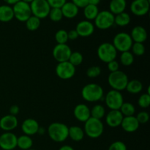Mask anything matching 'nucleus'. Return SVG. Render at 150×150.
<instances>
[{"mask_svg": "<svg viewBox=\"0 0 150 150\" xmlns=\"http://www.w3.org/2000/svg\"><path fill=\"white\" fill-rule=\"evenodd\" d=\"M103 89L97 83H88L81 90V96L84 100L89 103L104 100Z\"/></svg>", "mask_w": 150, "mask_h": 150, "instance_id": "obj_1", "label": "nucleus"}, {"mask_svg": "<svg viewBox=\"0 0 150 150\" xmlns=\"http://www.w3.org/2000/svg\"><path fill=\"white\" fill-rule=\"evenodd\" d=\"M69 127L62 122H53L48 126V134L51 140L61 143L68 138Z\"/></svg>", "mask_w": 150, "mask_h": 150, "instance_id": "obj_2", "label": "nucleus"}, {"mask_svg": "<svg viewBox=\"0 0 150 150\" xmlns=\"http://www.w3.org/2000/svg\"><path fill=\"white\" fill-rule=\"evenodd\" d=\"M84 133L91 139L100 137L104 131V125L100 120L90 117L84 124Z\"/></svg>", "mask_w": 150, "mask_h": 150, "instance_id": "obj_3", "label": "nucleus"}, {"mask_svg": "<svg viewBox=\"0 0 150 150\" xmlns=\"http://www.w3.org/2000/svg\"><path fill=\"white\" fill-rule=\"evenodd\" d=\"M128 81L129 80L127 74L121 70H117L114 73H111L108 78V82L110 86L112 88V89L119 92L125 89Z\"/></svg>", "mask_w": 150, "mask_h": 150, "instance_id": "obj_4", "label": "nucleus"}, {"mask_svg": "<svg viewBox=\"0 0 150 150\" xmlns=\"http://www.w3.org/2000/svg\"><path fill=\"white\" fill-rule=\"evenodd\" d=\"M117 49L110 42H103L98 46V57L100 59L105 63H108L109 62L115 60L117 56Z\"/></svg>", "mask_w": 150, "mask_h": 150, "instance_id": "obj_5", "label": "nucleus"}, {"mask_svg": "<svg viewBox=\"0 0 150 150\" xmlns=\"http://www.w3.org/2000/svg\"><path fill=\"white\" fill-rule=\"evenodd\" d=\"M133 43V41L130 34L126 32H120L114 36L112 44L117 51L122 53L130 51Z\"/></svg>", "mask_w": 150, "mask_h": 150, "instance_id": "obj_6", "label": "nucleus"}, {"mask_svg": "<svg viewBox=\"0 0 150 150\" xmlns=\"http://www.w3.org/2000/svg\"><path fill=\"white\" fill-rule=\"evenodd\" d=\"M95 26L100 30H105L114 25V15L109 10H103L95 18Z\"/></svg>", "mask_w": 150, "mask_h": 150, "instance_id": "obj_7", "label": "nucleus"}, {"mask_svg": "<svg viewBox=\"0 0 150 150\" xmlns=\"http://www.w3.org/2000/svg\"><path fill=\"white\" fill-rule=\"evenodd\" d=\"M29 4L32 16L39 19L45 18L48 16L51 7L46 0H34Z\"/></svg>", "mask_w": 150, "mask_h": 150, "instance_id": "obj_8", "label": "nucleus"}, {"mask_svg": "<svg viewBox=\"0 0 150 150\" xmlns=\"http://www.w3.org/2000/svg\"><path fill=\"white\" fill-rule=\"evenodd\" d=\"M105 105L111 110H120L124 103V98L120 92L111 89L104 98Z\"/></svg>", "mask_w": 150, "mask_h": 150, "instance_id": "obj_9", "label": "nucleus"}, {"mask_svg": "<svg viewBox=\"0 0 150 150\" xmlns=\"http://www.w3.org/2000/svg\"><path fill=\"white\" fill-rule=\"evenodd\" d=\"M14 18L21 22H26L30 16H32L30 4L23 1H19L13 6Z\"/></svg>", "mask_w": 150, "mask_h": 150, "instance_id": "obj_10", "label": "nucleus"}, {"mask_svg": "<svg viewBox=\"0 0 150 150\" xmlns=\"http://www.w3.org/2000/svg\"><path fill=\"white\" fill-rule=\"evenodd\" d=\"M56 73L59 79L63 80L70 79L75 76L76 67L70 64L68 61L59 62L56 67Z\"/></svg>", "mask_w": 150, "mask_h": 150, "instance_id": "obj_11", "label": "nucleus"}, {"mask_svg": "<svg viewBox=\"0 0 150 150\" xmlns=\"http://www.w3.org/2000/svg\"><path fill=\"white\" fill-rule=\"evenodd\" d=\"M71 53V48L67 44H57L54 46L52 54L54 59L59 63L68 61Z\"/></svg>", "mask_w": 150, "mask_h": 150, "instance_id": "obj_12", "label": "nucleus"}, {"mask_svg": "<svg viewBox=\"0 0 150 150\" xmlns=\"http://www.w3.org/2000/svg\"><path fill=\"white\" fill-rule=\"evenodd\" d=\"M149 0H133L130 6V10L136 16H144L149 13Z\"/></svg>", "mask_w": 150, "mask_h": 150, "instance_id": "obj_13", "label": "nucleus"}, {"mask_svg": "<svg viewBox=\"0 0 150 150\" xmlns=\"http://www.w3.org/2000/svg\"><path fill=\"white\" fill-rule=\"evenodd\" d=\"M18 137L11 132H5L0 136V148L3 150H13L17 147Z\"/></svg>", "mask_w": 150, "mask_h": 150, "instance_id": "obj_14", "label": "nucleus"}, {"mask_svg": "<svg viewBox=\"0 0 150 150\" xmlns=\"http://www.w3.org/2000/svg\"><path fill=\"white\" fill-rule=\"evenodd\" d=\"M76 31L77 32L79 36L82 38H87L91 36L95 32V25L90 21H81L76 25Z\"/></svg>", "mask_w": 150, "mask_h": 150, "instance_id": "obj_15", "label": "nucleus"}, {"mask_svg": "<svg viewBox=\"0 0 150 150\" xmlns=\"http://www.w3.org/2000/svg\"><path fill=\"white\" fill-rule=\"evenodd\" d=\"M18 125V121L16 116L7 114L0 119V128L6 132H10L16 129Z\"/></svg>", "mask_w": 150, "mask_h": 150, "instance_id": "obj_16", "label": "nucleus"}, {"mask_svg": "<svg viewBox=\"0 0 150 150\" xmlns=\"http://www.w3.org/2000/svg\"><path fill=\"white\" fill-rule=\"evenodd\" d=\"M74 117L77 120L81 122H85L91 117L90 109L86 104H78L73 111Z\"/></svg>", "mask_w": 150, "mask_h": 150, "instance_id": "obj_17", "label": "nucleus"}, {"mask_svg": "<svg viewBox=\"0 0 150 150\" xmlns=\"http://www.w3.org/2000/svg\"><path fill=\"white\" fill-rule=\"evenodd\" d=\"M39 127L40 125L38 121L32 118L25 120L21 125V130L23 133H24V135L29 136H33L38 133Z\"/></svg>", "mask_w": 150, "mask_h": 150, "instance_id": "obj_18", "label": "nucleus"}, {"mask_svg": "<svg viewBox=\"0 0 150 150\" xmlns=\"http://www.w3.org/2000/svg\"><path fill=\"white\" fill-rule=\"evenodd\" d=\"M123 117L120 110H111L105 117V122L109 127H117L121 125Z\"/></svg>", "mask_w": 150, "mask_h": 150, "instance_id": "obj_19", "label": "nucleus"}, {"mask_svg": "<svg viewBox=\"0 0 150 150\" xmlns=\"http://www.w3.org/2000/svg\"><path fill=\"white\" fill-rule=\"evenodd\" d=\"M140 124L138 122L137 119L134 116L131 117H124L121 126L123 130L127 133H133L139 129Z\"/></svg>", "mask_w": 150, "mask_h": 150, "instance_id": "obj_20", "label": "nucleus"}, {"mask_svg": "<svg viewBox=\"0 0 150 150\" xmlns=\"http://www.w3.org/2000/svg\"><path fill=\"white\" fill-rule=\"evenodd\" d=\"M130 37L134 42L144 43L147 39V32L146 29L142 26H136L132 29Z\"/></svg>", "mask_w": 150, "mask_h": 150, "instance_id": "obj_21", "label": "nucleus"}, {"mask_svg": "<svg viewBox=\"0 0 150 150\" xmlns=\"http://www.w3.org/2000/svg\"><path fill=\"white\" fill-rule=\"evenodd\" d=\"M63 17L66 18H74L79 14V8L72 1H67L61 8Z\"/></svg>", "mask_w": 150, "mask_h": 150, "instance_id": "obj_22", "label": "nucleus"}, {"mask_svg": "<svg viewBox=\"0 0 150 150\" xmlns=\"http://www.w3.org/2000/svg\"><path fill=\"white\" fill-rule=\"evenodd\" d=\"M127 7L126 0H111L109 3V11L114 16L123 13Z\"/></svg>", "mask_w": 150, "mask_h": 150, "instance_id": "obj_23", "label": "nucleus"}, {"mask_svg": "<svg viewBox=\"0 0 150 150\" xmlns=\"http://www.w3.org/2000/svg\"><path fill=\"white\" fill-rule=\"evenodd\" d=\"M14 18L13 7L7 4L0 6V21L7 23Z\"/></svg>", "mask_w": 150, "mask_h": 150, "instance_id": "obj_24", "label": "nucleus"}, {"mask_svg": "<svg viewBox=\"0 0 150 150\" xmlns=\"http://www.w3.org/2000/svg\"><path fill=\"white\" fill-rule=\"evenodd\" d=\"M84 131L79 126H71L69 127L68 137L74 142H81L84 137Z\"/></svg>", "mask_w": 150, "mask_h": 150, "instance_id": "obj_25", "label": "nucleus"}, {"mask_svg": "<svg viewBox=\"0 0 150 150\" xmlns=\"http://www.w3.org/2000/svg\"><path fill=\"white\" fill-rule=\"evenodd\" d=\"M125 89L129 93L136 95V94L140 93L142 91V89H143V84H142V83L140 81L133 79V80L129 81L127 86H126Z\"/></svg>", "mask_w": 150, "mask_h": 150, "instance_id": "obj_26", "label": "nucleus"}, {"mask_svg": "<svg viewBox=\"0 0 150 150\" xmlns=\"http://www.w3.org/2000/svg\"><path fill=\"white\" fill-rule=\"evenodd\" d=\"M99 12L98 6L89 4L83 8V16L86 20L91 21L95 20Z\"/></svg>", "mask_w": 150, "mask_h": 150, "instance_id": "obj_27", "label": "nucleus"}, {"mask_svg": "<svg viewBox=\"0 0 150 150\" xmlns=\"http://www.w3.org/2000/svg\"><path fill=\"white\" fill-rule=\"evenodd\" d=\"M33 145V141L32 138L26 135H22L17 139V146L21 149L28 150L31 149Z\"/></svg>", "mask_w": 150, "mask_h": 150, "instance_id": "obj_28", "label": "nucleus"}, {"mask_svg": "<svg viewBox=\"0 0 150 150\" xmlns=\"http://www.w3.org/2000/svg\"><path fill=\"white\" fill-rule=\"evenodd\" d=\"M131 18L127 13H123L114 16V24L119 26H125L130 23Z\"/></svg>", "mask_w": 150, "mask_h": 150, "instance_id": "obj_29", "label": "nucleus"}, {"mask_svg": "<svg viewBox=\"0 0 150 150\" xmlns=\"http://www.w3.org/2000/svg\"><path fill=\"white\" fill-rule=\"evenodd\" d=\"M90 114L91 117H93V118L101 120V119L103 118V117L105 116V108L102 105H100V104L95 105L90 110Z\"/></svg>", "mask_w": 150, "mask_h": 150, "instance_id": "obj_30", "label": "nucleus"}, {"mask_svg": "<svg viewBox=\"0 0 150 150\" xmlns=\"http://www.w3.org/2000/svg\"><path fill=\"white\" fill-rule=\"evenodd\" d=\"M25 23H26V26L28 30L33 32V31H36L39 29L40 26V19L32 16L27 19Z\"/></svg>", "mask_w": 150, "mask_h": 150, "instance_id": "obj_31", "label": "nucleus"}, {"mask_svg": "<svg viewBox=\"0 0 150 150\" xmlns=\"http://www.w3.org/2000/svg\"><path fill=\"white\" fill-rule=\"evenodd\" d=\"M120 111L123 115V117H131V116L134 115L135 112H136V108L130 103L124 102L122 105Z\"/></svg>", "mask_w": 150, "mask_h": 150, "instance_id": "obj_32", "label": "nucleus"}, {"mask_svg": "<svg viewBox=\"0 0 150 150\" xmlns=\"http://www.w3.org/2000/svg\"><path fill=\"white\" fill-rule=\"evenodd\" d=\"M120 62L126 67L132 65L134 62V55L130 51L122 52L120 55Z\"/></svg>", "mask_w": 150, "mask_h": 150, "instance_id": "obj_33", "label": "nucleus"}, {"mask_svg": "<svg viewBox=\"0 0 150 150\" xmlns=\"http://www.w3.org/2000/svg\"><path fill=\"white\" fill-rule=\"evenodd\" d=\"M83 55L80 52H79V51H74V52H73L72 51L68 62L70 64H73L74 67H76V66L80 65L83 62Z\"/></svg>", "mask_w": 150, "mask_h": 150, "instance_id": "obj_34", "label": "nucleus"}, {"mask_svg": "<svg viewBox=\"0 0 150 150\" xmlns=\"http://www.w3.org/2000/svg\"><path fill=\"white\" fill-rule=\"evenodd\" d=\"M48 17H49L50 19L54 22L60 21L63 18L61 8H51Z\"/></svg>", "mask_w": 150, "mask_h": 150, "instance_id": "obj_35", "label": "nucleus"}, {"mask_svg": "<svg viewBox=\"0 0 150 150\" xmlns=\"http://www.w3.org/2000/svg\"><path fill=\"white\" fill-rule=\"evenodd\" d=\"M55 40L58 44H66L68 41L67 32L64 29H59L55 34Z\"/></svg>", "mask_w": 150, "mask_h": 150, "instance_id": "obj_36", "label": "nucleus"}, {"mask_svg": "<svg viewBox=\"0 0 150 150\" xmlns=\"http://www.w3.org/2000/svg\"><path fill=\"white\" fill-rule=\"evenodd\" d=\"M132 54L133 55L138 56V57H141V56L144 55L145 53V47L143 43L141 42H133V45L131 47Z\"/></svg>", "mask_w": 150, "mask_h": 150, "instance_id": "obj_37", "label": "nucleus"}, {"mask_svg": "<svg viewBox=\"0 0 150 150\" xmlns=\"http://www.w3.org/2000/svg\"><path fill=\"white\" fill-rule=\"evenodd\" d=\"M138 104L142 108H146L150 105V95L148 93L142 94L138 100Z\"/></svg>", "mask_w": 150, "mask_h": 150, "instance_id": "obj_38", "label": "nucleus"}, {"mask_svg": "<svg viewBox=\"0 0 150 150\" xmlns=\"http://www.w3.org/2000/svg\"><path fill=\"white\" fill-rule=\"evenodd\" d=\"M101 74V68L99 66H92L86 70V76L91 79L97 78Z\"/></svg>", "mask_w": 150, "mask_h": 150, "instance_id": "obj_39", "label": "nucleus"}, {"mask_svg": "<svg viewBox=\"0 0 150 150\" xmlns=\"http://www.w3.org/2000/svg\"><path fill=\"white\" fill-rule=\"evenodd\" d=\"M136 117L139 124H146L149 120V114L146 111H141Z\"/></svg>", "mask_w": 150, "mask_h": 150, "instance_id": "obj_40", "label": "nucleus"}, {"mask_svg": "<svg viewBox=\"0 0 150 150\" xmlns=\"http://www.w3.org/2000/svg\"><path fill=\"white\" fill-rule=\"evenodd\" d=\"M108 150H127V146L124 142L117 141L110 145Z\"/></svg>", "mask_w": 150, "mask_h": 150, "instance_id": "obj_41", "label": "nucleus"}, {"mask_svg": "<svg viewBox=\"0 0 150 150\" xmlns=\"http://www.w3.org/2000/svg\"><path fill=\"white\" fill-rule=\"evenodd\" d=\"M51 8H62L67 0H46Z\"/></svg>", "mask_w": 150, "mask_h": 150, "instance_id": "obj_42", "label": "nucleus"}, {"mask_svg": "<svg viewBox=\"0 0 150 150\" xmlns=\"http://www.w3.org/2000/svg\"><path fill=\"white\" fill-rule=\"evenodd\" d=\"M107 67H108V70L111 73H114V72L117 71V70H119L120 69V64L116 60H113V61H111L108 63H107Z\"/></svg>", "mask_w": 150, "mask_h": 150, "instance_id": "obj_43", "label": "nucleus"}, {"mask_svg": "<svg viewBox=\"0 0 150 150\" xmlns=\"http://www.w3.org/2000/svg\"><path fill=\"white\" fill-rule=\"evenodd\" d=\"M71 1L79 8H84L87 4H89L88 0H71Z\"/></svg>", "mask_w": 150, "mask_h": 150, "instance_id": "obj_44", "label": "nucleus"}, {"mask_svg": "<svg viewBox=\"0 0 150 150\" xmlns=\"http://www.w3.org/2000/svg\"><path fill=\"white\" fill-rule=\"evenodd\" d=\"M67 36H68V40H75L79 37L76 29H72V30L69 31L67 32Z\"/></svg>", "mask_w": 150, "mask_h": 150, "instance_id": "obj_45", "label": "nucleus"}, {"mask_svg": "<svg viewBox=\"0 0 150 150\" xmlns=\"http://www.w3.org/2000/svg\"><path fill=\"white\" fill-rule=\"evenodd\" d=\"M20 108H19L18 105H13L10 108V114L13 116H16L19 113Z\"/></svg>", "mask_w": 150, "mask_h": 150, "instance_id": "obj_46", "label": "nucleus"}, {"mask_svg": "<svg viewBox=\"0 0 150 150\" xmlns=\"http://www.w3.org/2000/svg\"><path fill=\"white\" fill-rule=\"evenodd\" d=\"M7 5H14L17 2H18L21 0H3Z\"/></svg>", "mask_w": 150, "mask_h": 150, "instance_id": "obj_47", "label": "nucleus"}, {"mask_svg": "<svg viewBox=\"0 0 150 150\" xmlns=\"http://www.w3.org/2000/svg\"><path fill=\"white\" fill-rule=\"evenodd\" d=\"M88 2H89V4L98 6L100 2V0H88Z\"/></svg>", "mask_w": 150, "mask_h": 150, "instance_id": "obj_48", "label": "nucleus"}, {"mask_svg": "<svg viewBox=\"0 0 150 150\" xmlns=\"http://www.w3.org/2000/svg\"><path fill=\"white\" fill-rule=\"evenodd\" d=\"M59 150H75L71 146H69V145H64V146H61Z\"/></svg>", "mask_w": 150, "mask_h": 150, "instance_id": "obj_49", "label": "nucleus"}, {"mask_svg": "<svg viewBox=\"0 0 150 150\" xmlns=\"http://www.w3.org/2000/svg\"><path fill=\"white\" fill-rule=\"evenodd\" d=\"M44 132H45V130H44L43 127H39V129H38V133H39V134H40V135H43Z\"/></svg>", "mask_w": 150, "mask_h": 150, "instance_id": "obj_50", "label": "nucleus"}, {"mask_svg": "<svg viewBox=\"0 0 150 150\" xmlns=\"http://www.w3.org/2000/svg\"><path fill=\"white\" fill-rule=\"evenodd\" d=\"M21 1H24V2L28 3V4H30V3L32 2V1H33L34 0H21Z\"/></svg>", "mask_w": 150, "mask_h": 150, "instance_id": "obj_51", "label": "nucleus"}, {"mask_svg": "<svg viewBox=\"0 0 150 150\" xmlns=\"http://www.w3.org/2000/svg\"><path fill=\"white\" fill-rule=\"evenodd\" d=\"M28 150H36V149H28Z\"/></svg>", "mask_w": 150, "mask_h": 150, "instance_id": "obj_52", "label": "nucleus"}]
</instances>
